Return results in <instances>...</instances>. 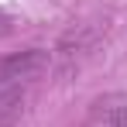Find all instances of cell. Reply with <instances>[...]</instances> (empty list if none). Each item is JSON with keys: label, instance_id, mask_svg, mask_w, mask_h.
Returning a JSON list of instances; mask_svg holds the SVG:
<instances>
[{"label": "cell", "instance_id": "2", "mask_svg": "<svg viewBox=\"0 0 127 127\" xmlns=\"http://www.w3.org/2000/svg\"><path fill=\"white\" fill-rule=\"evenodd\" d=\"M21 113H24V93L14 86H3L0 89V127H10Z\"/></svg>", "mask_w": 127, "mask_h": 127}, {"label": "cell", "instance_id": "1", "mask_svg": "<svg viewBox=\"0 0 127 127\" xmlns=\"http://www.w3.org/2000/svg\"><path fill=\"white\" fill-rule=\"evenodd\" d=\"M48 52L41 48H31V52H21V55H10L0 62V86H17L24 79H38L45 69H48Z\"/></svg>", "mask_w": 127, "mask_h": 127}]
</instances>
